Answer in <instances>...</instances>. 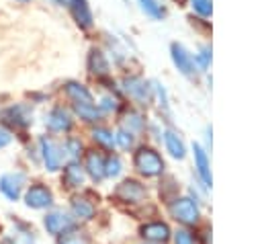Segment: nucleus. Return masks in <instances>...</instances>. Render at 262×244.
Masks as SVG:
<instances>
[{"label":"nucleus","mask_w":262,"mask_h":244,"mask_svg":"<svg viewBox=\"0 0 262 244\" xmlns=\"http://www.w3.org/2000/svg\"><path fill=\"white\" fill-rule=\"evenodd\" d=\"M133 164L143 176H158L164 172V160L160 158V154L151 148H145V146L135 152Z\"/></svg>","instance_id":"nucleus-1"},{"label":"nucleus","mask_w":262,"mask_h":244,"mask_svg":"<svg viewBox=\"0 0 262 244\" xmlns=\"http://www.w3.org/2000/svg\"><path fill=\"white\" fill-rule=\"evenodd\" d=\"M168 211H170V215L176 221H180L184 226H192V223L199 221V207H196V203L190 197H176V199H172L170 205H168Z\"/></svg>","instance_id":"nucleus-2"},{"label":"nucleus","mask_w":262,"mask_h":244,"mask_svg":"<svg viewBox=\"0 0 262 244\" xmlns=\"http://www.w3.org/2000/svg\"><path fill=\"white\" fill-rule=\"evenodd\" d=\"M0 117H2L4 123L12 125V127L27 129V127L33 123V109H31L29 105L18 103V105H10V107H6V109L0 113Z\"/></svg>","instance_id":"nucleus-3"},{"label":"nucleus","mask_w":262,"mask_h":244,"mask_svg":"<svg viewBox=\"0 0 262 244\" xmlns=\"http://www.w3.org/2000/svg\"><path fill=\"white\" fill-rule=\"evenodd\" d=\"M39 150H41V158H43V164L47 170L55 172L59 166H61V160H63V148H59L51 137L47 135H41L39 137Z\"/></svg>","instance_id":"nucleus-4"},{"label":"nucleus","mask_w":262,"mask_h":244,"mask_svg":"<svg viewBox=\"0 0 262 244\" xmlns=\"http://www.w3.org/2000/svg\"><path fill=\"white\" fill-rule=\"evenodd\" d=\"M25 205L31 209H45L53 205V193L45 185H31L25 191Z\"/></svg>","instance_id":"nucleus-5"},{"label":"nucleus","mask_w":262,"mask_h":244,"mask_svg":"<svg viewBox=\"0 0 262 244\" xmlns=\"http://www.w3.org/2000/svg\"><path fill=\"white\" fill-rule=\"evenodd\" d=\"M25 180H27V176L23 172H6L0 176V193L8 201H18L23 195Z\"/></svg>","instance_id":"nucleus-6"},{"label":"nucleus","mask_w":262,"mask_h":244,"mask_svg":"<svg viewBox=\"0 0 262 244\" xmlns=\"http://www.w3.org/2000/svg\"><path fill=\"white\" fill-rule=\"evenodd\" d=\"M115 195H117V199H121V201H125V203H139L145 195H147V191H145V187L143 185H139L137 180H123L117 189H115Z\"/></svg>","instance_id":"nucleus-7"},{"label":"nucleus","mask_w":262,"mask_h":244,"mask_svg":"<svg viewBox=\"0 0 262 244\" xmlns=\"http://www.w3.org/2000/svg\"><path fill=\"white\" fill-rule=\"evenodd\" d=\"M43 226H45V230L51 236H59L63 230H68V228L74 226V219L68 213H63V211H49L43 217Z\"/></svg>","instance_id":"nucleus-8"},{"label":"nucleus","mask_w":262,"mask_h":244,"mask_svg":"<svg viewBox=\"0 0 262 244\" xmlns=\"http://www.w3.org/2000/svg\"><path fill=\"white\" fill-rule=\"evenodd\" d=\"M47 127L51 131H68L72 127V115L63 109V107H53L49 113H47V119H45Z\"/></svg>","instance_id":"nucleus-9"},{"label":"nucleus","mask_w":262,"mask_h":244,"mask_svg":"<svg viewBox=\"0 0 262 244\" xmlns=\"http://www.w3.org/2000/svg\"><path fill=\"white\" fill-rule=\"evenodd\" d=\"M170 51H172V62H174V66H176L182 74L190 76V74L194 72V59H192V55H190L180 43H172Z\"/></svg>","instance_id":"nucleus-10"},{"label":"nucleus","mask_w":262,"mask_h":244,"mask_svg":"<svg viewBox=\"0 0 262 244\" xmlns=\"http://www.w3.org/2000/svg\"><path fill=\"white\" fill-rule=\"evenodd\" d=\"M141 236L147 240V242H154V244H158V242H166L168 238H170V228L164 223V221H151V223H145V226H141Z\"/></svg>","instance_id":"nucleus-11"},{"label":"nucleus","mask_w":262,"mask_h":244,"mask_svg":"<svg viewBox=\"0 0 262 244\" xmlns=\"http://www.w3.org/2000/svg\"><path fill=\"white\" fill-rule=\"evenodd\" d=\"M194 166H196V172L201 176V180L205 182V187H211L213 178H211V164H209V158H207V152L194 144Z\"/></svg>","instance_id":"nucleus-12"},{"label":"nucleus","mask_w":262,"mask_h":244,"mask_svg":"<svg viewBox=\"0 0 262 244\" xmlns=\"http://www.w3.org/2000/svg\"><path fill=\"white\" fill-rule=\"evenodd\" d=\"M125 90H127L137 103H141V105H145V103L149 100V86H147V82L141 80V78H127V80H125Z\"/></svg>","instance_id":"nucleus-13"},{"label":"nucleus","mask_w":262,"mask_h":244,"mask_svg":"<svg viewBox=\"0 0 262 244\" xmlns=\"http://www.w3.org/2000/svg\"><path fill=\"white\" fill-rule=\"evenodd\" d=\"M70 10H72L76 23L82 29H90L92 27V12H90V6H88L86 0H72L70 2Z\"/></svg>","instance_id":"nucleus-14"},{"label":"nucleus","mask_w":262,"mask_h":244,"mask_svg":"<svg viewBox=\"0 0 262 244\" xmlns=\"http://www.w3.org/2000/svg\"><path fill=\"white\" fill-rule=\"evenodd\" d=\"M86 172L94 182H100L104 178V158L98 152L86 154Z\"/></svg>","instance_id":"nucleus-15"},{"label":"nucleus","mask_w":262,"mask_h":244,"mask_svg":"<svg viewBox=\"0 0 262 244\" xmlns=\"http://www.w3.org/2000/svg\"><path fill=\"white\" fill-rule=\"evenodd\" d=\"M164 144H166V150L170 152L172 158H178L182 160L186 156V148H184V141L180 139V135L172 129H166L164 131Z\"/></svg>","instance_id":"nucleus-16"},{"label":"nucleus","mask_w":262,"mask_h":244,"mask_svg":"<svg viewBox=\"0 0 262 244\" xmlns=\"http://www.w3.org/2000/svg\"><path fill=\"white\" fill-rule=\"evenodd\" d=\"M63 90H66V94L74 100V103H84V105H92V94H90V90L84 86V84H80V82H66L63 84Z\"/></svg>","instance_id":"nucleus-17"},{"label":"nucleus","mask_w":262,"mask_h":244,"mask_svg":"<svg viewBox=\"0 0 262 244\" xmlns=\"http://www.w3.org/2000/svg\"><path fill=\"white\" fill-rule=\"evenodd\" d=\"M61 180H63V185L70 187V189L80 187V185L84 182V168H82L76 160H72V162L63 168V176H61Z\"/></svg>","instance_id":"nucleus-18"},{"label":"nucleus","mask_w":262,"mask_h":244,"mask_svg":"<svg viewBox=\"0 0 262 244\" xmlns=\"http://www.w3.org/2000/svg\"><path fill=\"white\" fill-rule=\"evenodd\" d=\"M88 70L98 78L108 74V62H106V57H104V53L100 49H90V53H88Z\"/></svg>","instance_id":"nucleus-19"},{"label":"nucleus","mask_w":262,"mask_h":244,"mask_svg":"<svg viewBox=\"0 0 262 244\" xmlns=\"http://www.w3.org/2000/svg\"><path fill=\"white\" fill-rule=\"evenodd\" d=\"M57 244H90V238L86 232H82L80 228L72 226L68 230H63L57 236Z\"/></svg>","instance_id":"nucleus-20"},{"label":"nucleus","mask_w":262,"mask_h":244,"mask_svg":"<svg viewBox=\"0 0 262 244\" xmlns=\"http://www.w3.org/2000/svg\"><path fill=\"white\" fill-rule=\"evenodd\" d=\"M70 207H72V215L78 219H92L94 215V205L84 197H74Z\"/></svg>","instance_id":"nucleus-21"},{"label":"nucleus","mask_w":262,"mask_h":244,"mask_svg":"<svg viewBox=\"0 0 262 244\" xmlns=\"http://www.w3.org/2000/svg\"><path fill=\"white\" fill-rule=\"evenodd\" d=\"M74 111L80 119L92 123V121H98L100 119V109H96L94 105H84V103H74Z\"/></svg>","instance_id":"nucleus-22"},{"label":"nucleus","mask_w":262,"mask_h":244,"mask_svg":"<svg viewBox=\"0 0 262 244\" xmlns=\"http://www.w3.org/2000/svg\"><path fill=\"white\" fill-rule=\"evenodd\" d=\"M92 137H94V141L100 144L104 150H113V148H115V135H113L108 129H104V127L94 129V131H92Z\"/></svg>","instance_id":"nucleus-23"},{"label":"nucleus","mask_w":262,"mask_h":244,"mask_svg":"<svg viewBox=\"0 0 262 244\" xmlns=\"http://www.w3.org/2000/svg\"><path fill=\"white\" fill-rule=\"evenodd\" d=\"M141 8L145 14L154 16V18H164L166 16V8L160 4V0H139Z\"/></svg>","instance_id":"nucleus-24"},{"label":"nucleus","mask_w":262,"mask_h":244,"mask_svg":"<svg viewBox=\"0 0 262 244\" xmlns=\"http://www.w3.org/2000/svg\"><path fill=\"white\" fill-rule=\"evenodd\" d=\"M121 170H123L121 158H119V156H108V160L104 162V176L115 178V176H119V174H121Z\"/></svg>","instance_id":"nucleus-25"},{"label":"nucleus","mask_w":262,"mask_h":244,"mask_svg":"<svg viewBox=\"0 0 262 244\" xmlns=\"http://www.w3.org/2000/svg\"><path fill=\"white\" fill-rule=\"evenodd\" d=\"M63 154H68L72 160L80 158V154H82V141H80V139H76V137L66 139V144H63Z\"/></svg>","instance_id":"nucleus-26"},{"label":"nucleus","mask_w":262,"mask_h":244,"mask_svg":"<svg viewBox=\"0 0 262 244\" xmlns=\"http://www.w3.org/2000/svg\"><path fill=\"white\" fill-rule=\"evenodd\" d=\"M125 127H127V131H139L141 127H143V117L139 115V113H127V117H125Z\"/></svg>","instance_id":"nucleus-27"},{"label":"nucleus","mask_w":262,"mask_h":244,"mask_svg":"<svg viewBox=\"0 0 262 244\" xmlns=\"http://www.w3.org/2000/svg\"><path fill=\"white\" fill-rule=\"evenodd\" d=\"M115 144H119L123 150H129L133 146V133L127 131V129H119L117 135H115Z\"/></svg>","instance_id":"nucleus-28"},{"label":"nucleus","mask_w":262,"mask_h":244,"mask_svg":"<svg viewBox=\"0 0 262 244\" xmlns=\"http://www.w3.org/2000/svg\"><path fill=\"white\" fill-rule=\"evenodd\" d=\"M192 8L201 14V16H209L213 6H211V0H192Z\"/></svg>","instance_id":"nucleus-29"},{"label":"nucleus","mask_w":262,"mask_h":244,"mask_svg":"<svg viewBox=\"0 0 262 244\" xmlns=\"http://www.w3.org/2000/svg\"><path fill=\"white\" fill-rule=\"evenodd\" d=\"M174 244H194V236L188 230H176L174 232Z\"/></svg>","instance_id":"nucleus-30"},{"label":"nucleus","mask_w":262,"mask_h":244,"mask_svg":"<svg viewBox=\"0 0 262 244\" xmlns=\"http://www.w3.org/2000/svg\"><path fill=\"white\" fill-rule=\"evenodd\" d=\"M196 62H199V66L205 70L207 66H209V62H211V49L209 47H205V49H201V53L196 55Z\"/></svg>","instance_id":"nucleus-31"},{"label":"nucleus","mask_w":262,"mask_h":244,"mask_svg":"<svg viewBox=\"0 0 262 244\" xmlns=\"http://www.w3.org/2000/svg\"><path fill=\"white\" fill-rule=\"evenodd\" d=\"M100 109L102 111H115V109H119V100L117 98H111V96H104L102 103H100Z\"/></svg>","instance_id":"nucleus-32"},{"label":"nucleus","mask_w":262,"mask_h":244,"mask_svg":"<svg viewBox=\"0 0 262 244\" xmlns=\"http://www.w3.org/2000/svg\"><path fill=\"white\" fill-rule=\"evenodd\" d=\"M10 141H12V135H10V131H6L4 127H0V148H6Z\"/></svg>","instance_id":"nucleus-33"},{"label":"nucleus","mask_w":262,"mask_h":244,"mask_svg":"<svg viewBox=\"0 0 262 244\" xmlns=\"http://www.w3.org/2000/svg\"><path fill=\"white\" fill-rule=\"evenodd\" d=\"M53 2H55V4H61V6H70L72 0H53Z\"/></svg>","instance_id":"nucleus-34"},{"label":"nucleus","mask_w":262,"mask_h":244,"mask_svg":"<svg viewBox=\"0 0 262 244\" xmlns=\"http://www.w3.org/2000/svg\"><path fill=\"white\" fill-rule=\"evenodd\" d=\"M20 2H27V0H20Z\"/></svg>","instance_id":"nucleus-35"},{"label":"nucleus","mask_w":262,"mask_h":244,"mask_svg":"<svg viewBox=\"0 0 262 244\" xmlns=\"http://www.w3.org/2000/svg\"><path fill=\"white\" fill-rule=\"evenodd\" d=\"M147 244H154V242H147Z\"/></svg>","instance_id":"nucleus-36"}]
</instances>
